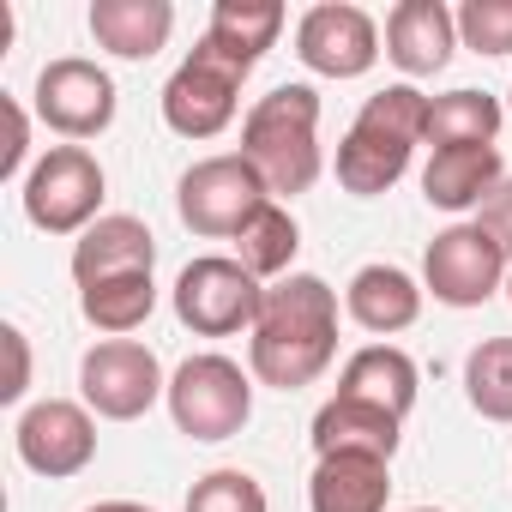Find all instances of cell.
Returning a JSON list of instances; mask_svg holds the SVG:
<instances>
[{
    "instance_id": "cell-1",
    "label": "cell",
    "mask_w": 512,
    "mask_h": 512,
    "mask_svg": "<svg viewBox=\"0 0 512 512\" xmlns=\"http://www.w3.org/2000/svg\"><path fill=\"white\" fill-rule=\"evenodd\" d=\"M338 356V290L314 272H296L266 290L260 326L247 338V374L272 392L314 386Z\"/></svg>"
},
{
    "instance_id": "cell-2",
    "label": "cell",
    "mask_w": 512,
    "mask_h": 512,
    "mask_svg": "<svg viewBox=\"0 0 512 512\" xmlns=\"http://www.w3.org/2000/svg\"><path fill=\"white\" fill-rule=\"evenodd\" d=\"M428 139V97L416 85H386L362 103L350 133L338 139V187L356 199H374L404 181L410 151Z\"/></svg>"
},
{
    "instance_id": "cell-3",
    "label": "cell",
    "mask_w": 512,
    "mask_h": 512,
    "mask_svg": "<svg viewBox=\"0 0 512 512\" xmlns=\"http://www.w3.org/2000/svg\"><path fill=\"white\" fill-rule=\"evenodd\" d=\"M241 157L266 175L272 193H308L326 169L320 157V91L314 85H278L241 121Z\"/></svg>"
},
{
    "instance_id": "cell-4",
    "label": "cell",
    "mask_w": 512,
    "mask_h": 512,
    "mask_svg": "<svg viewBox=\"0 0 512 512\" xmlns=\"http://www.w3.org/2000/svg\"><path fill=\"white\" fill-rule=\"evenodd\" d=\"M266 199H272L266 175L253 169L241 151L199 157V163L181 175V187H175V211H181V223H187L193 235H205V241H235V235L247 229V217L260 211Z\"/></svg>"
},
{
    "instance_id": "cell-5",
    "label": "cell",
    "mask_w": 512,
    "mask_h": 512,
    "mask_svg": "<svg viewBox=\"0 0 512 512\" xmlns=\"http://www.w3.org/2000/svg\"><path fill=\"white\" fill-rule=\"evenodd\" d=\"M169 416L187 440H229L253 416V374H241V362L217 350L187 356L169 374Z\"/></svg>"
},
{
    "instance_id": "cell-6",
    "label": "cell",
    "mask_w": 512,
    "mask_h": 512,
    "mask_svg": "<svg viewBox=\"0 0 512 512\" xmlns=\"http://www.w3.org/2000/svg\"><path fill=\"white\" fill-rule=\"evenodd\" d=\"M266 308V290L241 260H223V253H205V260L181 266L175 278V320L193 338H235L253 332Z\"/></svg>"
},
{
    "instance_id": "cell-7",
    "label": "cell",
    "mask_w": 512,
    "mask_h": 512,
    "mask_svg": "<svg viewBox=\"0 0 512 512\" xmlns=\"http://www.w3.org/2000/svg\"><path fill=\"white\" fill-rule=\"evenodd\" d=\"M103 163L85 145H55L25 175V217L43 235H85L103 205Z\"/></svg>"
},
{
    "instance_id": "cell-8",
    "label": "cell",
    "mask_w": 512,
    "mask_h": 512,
    "mask_svg": "<svg viewBox=\"0 0 512 512\" xmlns=\"http://www.w3.org/2000/svg\"><path fill=\"white\" fill-rule=\"evenodd\" d=\"M506 272H512L506 247L482 223H452L422 253V284L446 308H482L494 290H506Z\"/></svg>"
},
{
    "instance_id": "cell-9",
    "label": "cell",
    "mask_w": 512,
    "mask_h": 512,
    "mask_svg": "<svg viewBox=\"0 0 512 512\" xmlns=\"http://www.w3.org/2000/svg\"><path fill=\"white\" fill-rule=\"evenodd\" d=\"M79 392H85V410H97L103 422H139L157 398H169V380L157 350L133 338H103L79 362Z\"/></svg>"
},
{
    "instance_id": "cell-10",
    "label": "cell",
    "mask_w": 512,
    "mask_h": 512,
    "mask_svg": "<svg viewBox=\"0 0 512 512\" xmlns=\"http://www.w3.org/2000/svg\"><path fill=\"white\" fill-rule=\"evenodd\" d=\"M241 67H229L211 43H199L163 85V121L181 133V139H217L235 109H241Z\"/></svg>"
},
{
    "instance_id": "cell-11",
    "label": "cell",
    "mask_w": 512,
    "mask_h": 512,
    "mask_svg": "<svg viewBox=\"0 0 512 512\" xmlns=\"http://www.w3.org/2000/svg\"><path fill=\"white\" fill-rule=\"evenodd\" d=\"M380 55V25L350 0H320L296 19V61L320 79H362Z\"/></svg>"
},
{
    "instance_id": "cell-12",
    "label": "cell",
    "mask_w": 512,
    "mask_h": 512,
    "mask_svg": "<svg viewBox=\"0 0 512 512\" xmlns=\"http://www.w3.org/2000/svg\"><path fill=\"white\" fill-rule=\"evenodd\" d=\"M37 121L61 139H97L115 121V79L85 61V55H61L37 73Z\"/></svg>"
},
{
    "instance_id": "cell-13",
    "label": "cell",
    "mask_w": 512,
    "mask_h": 512,
    "mask_svg": "<svg viewBox=\"0 0 512 512\" xmlns=\"http://www.w3.org/2000/svg\"><path fill=\"white\" fill-rule=\"evenodd\" d=\"M13 446H19L25 470L61 482V476H79V470L97 458V422H91V410L73 404V398H43V404H31V410L19 416Z\"/></svg>"
},
{
    "instance_id": "cell-14",
    "label": "cell",
    "mask_w": 512,
    "mask_h": 512,
    "mask_svg": "<svg viewBox=\"0 0 512 512\" xmlns=\"http://www.w3.org/2000/svg\"><path fill=\"white\" fill-rule=\"evenodd\" d=\"M458 49V13L446 0H398L386 13V61L404 79H434Z\"/></svg>"
},
{
    "instance_id": "cell-15",
    "label": "cell",
    "mask_w": 512,
    "mask_h": 512,
    "mask_svg": "<svg viewBox=\"0 0 512 512\" xmlns=\"http://www.w3.org/2000/svg\"><path fill=\"white\" fill-rule=\"evenodd\" d=\"M157 266V235L139 217H97L79 241H73V284L91 290L103 278H127V272H151Z\"/></svg>"
},
{
    "instance_id": "cell-16",
    "label": "cell",
    "mask_w": 512,
    "mask_h": 512,
    "mask_svg": "<svg viewBox=\"0 0 512 512\" xmlns=\"http://www.w3.org/2000/svg\"><path fill=\"white\" fill-rule=\"evenodd\" d=\"M404 440V416L380 410V404H362V398H344L332 392L320 410H314V452L332 458V452H362V458H386L398 452Z\"/></svg>"
},
{
    "instance_id": "cell-17",
    "label": "cell",
    "mask_w": 512,
    "mask_h": 512,
    "mask_svg": "<svg viewBox=\"0 0 512 512\" xmlns=\"http://www.w3.org/2000/svg\"><path fill=\"white\" fill-rule=\"evenodd\" d=\"M500 181H506V163H500L494 145H452V151H434L428 157L422 199L434 211H482Z\"/></svg>"
},
{
    "instance_id": "cell-18",
    "label": "cell",
    "mask_w": 512,
    "mask_h": 512,
    "mask_svg": "<svg viewBox=\"0 0 512 512\" xmlns=\"http://www.w3.org/2000/svg\"><path fill=\"white\" fill-rule=\"evenodd\" d=\"M344 308H350V320L362 326V332H374V338H392V332H410L416 320H422V284L404 272V266H362L356 278H350V290H344Z\"/></svg>"
},
{
    "instance_id": "cell-19",
    "label": "cell",
    "mask_w": 512,
    "mask_h": 512,
    "mask_svg": "<svg viewBox=\"0 0 512 512\" xmlns=\"http://www.w3.org/2000/svg\"><path fill=\"white\" fill-rule=\"evenodd\" d=\"M392 500V464L362 458V452H332L308 476V506L314 512H386Z\"/></svg>"
},
{
    "instance_id": "cell-20",
    "label": "cell",
    "mask_w": 512,
    "mask_h": 512,
    "mask_svg": "<svg viewBox=\"0 0 512 512\" xmlns=\"http://www.w3.org/2000/svg\"><path fill=\"white\" fill-rule=\"evenodd\" d=\"M284 19H290V13L278 7V0H217V7H211V25H205L199 43H211L229 67L253 73V67L266 61V49L278 43Z\"/></svg>"
},
{
    "instance_id": "cell-21",
    "label": "cell",
    "mask_w": 512,
    "mask_h": 512,
    "mask_svg": "<svg viewBox=\"0 0 512 512\" xmlns=\"http://www.w3.org/2000/svg\"><path fill=\"white\" fill-rule=\"evenodd\" d=\"M175 31L169 0H91V37L121 61H151Z\"/></svg>"
},
{
    "instance_id": "cell-22",
    "label": "cell",
    "mask_w": 512,
    "mask_h": 512,
    "mask_svg": "<svg viewBox=\"0 0 512 512\" xmlns=\"http://www.w3.org/2000/svg\"><path fill=\"white\" fill-rule=\"evenodd\" d=\"M338 392L344 398H362V404H380L392 416H410L416 410V392H422V374H416V362L398 344H368V350H356L344 362Z\"/></svg>"
},
{
    "instance_id": "cell-23",
    "label": "cell",
    "mask_w": 512,
    "mask_h": 512,
    "mask_svg": "<svg viewBox=\"0 0 512 512\" xmlns=\"http://www.w3.org/2000/svg\"><path fill=\"white\" fill-rule=\"evenodd\" d=\"M506 109L500 97L488 91H446V97H428V145L434 151H452V145H494Z\"/></svg>"
},
{
    "instance_id": "cell-24",
    "label": "cell",
    "mask_w": 512,
    "mask_h": 512,
    "mask_svg": "<svg viewBox=\"0 0 512 512\" xmlns=\"http://www.w3.org/2000/svg\"><path fill=\"white\" fill-rule=\"evenodd\" d=\"M151 308H157V284H151V272H127V278H103V284L79 290V314H85L97 332H109V338L139 332V326L151 320Z\"/></svg>"
},
{
    "instance_id": "cell-25",
    "label": "cell",
    "mask_w": 512,
    "mask_h": 512,
    "mask_svg": "<svg viewBox=\"0 0 512 512\" xmlns=\"http://www.w3.org/2000/svg\"><path fill=\"white\" fill-rule=\"evenodd\" d=\"M296 247H302L296 217H290L278 199H266L260 211L247 217V229L235 235V260H241L253 278H284V272H290V260H296Z\"/></svg>"
},
{
    "instance_id": "cell-26",
    "label": "cell",
    "mask_w": 512,
    "mask_h": 512,
    "mask_svg": "<svg viewBox=\"0 0 512 512\" xmlns=\"http://www.w3.org/2000/svg\"><path fill=\"white\" fill-rule=\"evenodd\" d=\"M464 398L488 422H512V338H488L464 356Z\"/></svg>"
},
{
    "instance_id": "cell-27",
    "label": "cell",
    "mask_w": 512,
    "mask_h": 512,
    "mask_svg": "<svg viewBox=\"0 0 512 512\" xmlns=\"http://www.w3.org/2000/svg\"><path fill=\"white\" fill-rule=\"evenodd\" d=\"M187 512H272V506H266V488L247 470H211L193 482Z\"/></svg>"
},
{
    "instance_id": "cell-28",
    "label": "cell",
    "mask_w": 512,
    "mask_h": 512,
    "mask_svg": "<svg viewBox=\"0 0 512 512\" xmlns=\"http://www.w3.org/2000/svg\"><path fill=\"white\" fill-rule=\"evenodd\" d=\"M458 43L476 55H512V0H464Z\"/></svg>"
},
{
    "instance_id": "cell-29",
    "label": "cell",
    "mask_w": 512,
    "mask_h": 512,
    "mask_svg": "<svg viewBox=\"0 0 512 512\" xmlns=\"http://www.w3.org/2000/svg\"><path fill=\"white\" fill-rule=\"evenodd\" d=\"M0 344H7V386H0V404H19L31 392V344L19 326H0Z\"/></svg>"
},
{
    "instance_id": "cell-30",
    "label": "cell",
    "mask_w": 512,
    "mask_h": 512,
    "mask_svg": "<svg viewBox=\"0 0 512 512\" xmlns=\"http://www.w3.org/2000/svg\"><path fill=\"white\" fill-rule=\"evenodd\" d=\"M0 115H7V151H0V181H13L25 169V151H31V121H25V103L7 97L0 103Z\"/></svg>"
},
{
    "instance_id": "cell-31",
    "label": "cell",
    "mask_w": 512,
    "mask_h": 512,
    "mask_svg": "<svg viewBox=\"0 0 512 512\" xmlns=\"http://www.w3.org/2000/svg\"><path fill=\"white\" fill-rule=\"evenodd\" d=\"M476 223H482V229L506 247V260H512V175L488 193V205H482V217H476Z\"/></svg>"
},
{
    "instance_id": "cell-32",
    "label": "cell",
    "mask_w": 512,
    "mask_h": 512,
    "mask_svg": "<svg viewBox=\"0 0 512 512\" xmlns=\"http://www.w3.org/2000/svg\"><path fill=\"white\" fill-rule=\"evenodd\" d=\"M85 512H151V506H139V500H97V506H85Z\"/></svg>"
},
{
    "instance_id": "cell-33",
    "label": "cell",
    "mask_w": 512,
    "mask_h": 512,
    "mask_svg": "<svg viewBox=\"0 0 512 512\" xmlns=\"http://www.w3.org/2000/svg\"><path fill=\"white\" fill-rule=\"evenodd\" d=\"M410 512H440V506H410Z\"/></svg>"
},
{
    "instance_id": "cell-34",
    "label": "cell",
    "mask_w": 512,
    "mask_h": 512,
    "mask_svg": "<svg viewBox=\"0 0 512 512\" xmlns=\"http://www.w3.org/2000/svg\"><path fill=\"white\" fill-rule=\"evenodd\" d=\"M506 296H512V272H506Z\"/></svg>"
}]
</instances>
